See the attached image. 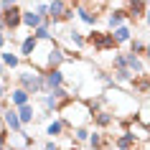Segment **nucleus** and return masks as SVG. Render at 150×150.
Here are the masks:
<instances>
[{"label": "nucleus", "instance_id": "nucleus-1", "mask_svg": "<svg viewBox=\"0 0 150 150\" xmlns=\"http://www.w3.org/2000/svg\"><path fill=\"white\" fill-rule=\"evenodd\" d=\"M59 115H61L64 125L69 127L71 132L76 130V127H92V122H94V115H92V107H89V102H84V99H69V102H64L61 107H59Z\"/></svg>", "mask_w": 150, "mask_h": 150}, {"label": "nucleus", "instance_id": "nucleus-2", "mask_svg": "<svg viewBox=\"0 0 150 150\" xmlns=\"http://www.w3.org/2000/svg\"><path fill=\"white\" fill-rule=\"evenodd\" d=\"M102 97H104V102L112 107V112L117 115V120H132V117H137V112H140L135 97L127 94V92H122L120 87H107L102 92Z\"/></svg>", "mask_w": 150, "mask_h": 150}, {"label": "nucleus", "instance_id": "nucleus-3", "mask_svg": "<svg viewBox=\"0 0 150 150\" xmlns=\"http://www.w3.org/2000/svg\"><path fill=\"white\" fill-rule=\"evenodd\" d=\"M16 81H18L16 87H23L28 94H46V92H48L43 74H41L38 69H33L28 61L21 64V66L16 69Z\"/></svg>", "mask_w": 150, "mask_h": 150}, {"label": "nucleus", "instance_id": "nucleus-4", "mask_svg": "<svg viewBox=\"0 0 150 150\" xmlns=\"http://www.w3.org/2000/svg\"><path fill=\"white\" fill-rule=\"evenodd\" d=\"M87 43L94 48L97 54L117 51V41H115V33L112 31H92V33H87Z\"/></svg>", "mask_w": 150, "mask_h": 150}, {"label": "nucleus", "instance_id": "nucleus-5", "mask_svg": "<svg viewBox=\"0 0 150 150\" xmlns=\"http://www.w3.org/2000/svg\"><path fill=\"white\" fill-rule=\"evenodd\" d=\"M3 28L8 33H16L21 25H23V8L21 5H10V8H3Z\"/></svg>", "mask_w": 150, "mask_h": 150}, {"label": "nucleus", "instance_id": "nucleus-6", "mask_svg": "<svg viewBox=\"0 0 150 150\" xmlns=\"http://www.w3.org/2000/svg\"><path fill=\"white\" fill-rule=\"evenodd\" d=\"M125 16L130 23H137V21H145V13H148V3H142V0H125Z\"/></svg>", "mask_w": 150, "mask_h": 150}, {"label": "nucleus", "instance_id": "nucleus-7", "mask_svg": "<svg viewBox=\"0 0 150 150\" xmlns=\"http://www.w3.org/2000/svg\"><path fill=\"white\" fill-rule=\"evenodd\" d=\"M69 10H71V5L66 0H51L48 3V21L51 23H66Z\"/></svg>", "mask_w": 150, "mask_h": 150}, {"label": "nucleus", "instance_id": "nucleus-8", "mask_svg": "<svg viewBox=\"0 0 150 150\" xmlns=\"http://www.w3.org/2000/svg\"><path fill=\"white\" fill-rule=\"evenodd\" d=\"M3 122H5V127H8V132H13V135L25 132V127H23V122H21V117H18L16 107H8V110L3 112Z\"/></svg>", "mask_w": 150, "mask_h": 150}, {"label": "nucleus", "instance_id": "nucleus-9", "mask_svg": "<svg viewBox=\"0 0 150 150\" xmlns=\"http://www.w3.org/2000/svg\"><path fill=\"white\" fill-rule=\"evenodd\" d=\"M110 145H115V140L110 137L107 130H94L92 137H89V148H92V150H107Z\"/></svg>", "mask_w": 150, "mask_h": 150}, {"label": "nucleus", "instance_id": "nucleus-10", "mask_svg": "<svg viewBox=\"0 0 150 150\" xmlns=\"http://www.w3.org/2000/svg\"><path fill=\"white\" fill-rule=\"evenodd\" d=\"M43 79H46V89H48V92H54V89H59V87H66V76H64L61 69L46 71V74H43Z\"/></svg>", "mask_w": 150, "mask_h": 150}, {"label": "nucleus", "instance_id": "nucleus-11", "mask_svg": "<svg viewBox=\"0 0 150 150\" xmlns=\"http://www.w3.org/2000/svg\"><path fill=\"white\" fill-rule=\"evenodd\" d=\"M137 145H142V142L137 140V135H132L130 130H125L122 135L115 137V148L117 150H132V148H137Z\"/></svg>", "mask_w": 150, "mask_h": 150}, {"label": "nucleus", "instance_id": "nucleus-12", "mask_svg": "<svg viewBox=\"0 0 150 150\" xmlns=\"http://www.w3.org/2000/svg\"><path fill=\"white\" fill-rule=\"evenodd\" d=\"M8 102H10V107H23V104H31V94L25 92L23 87H13L10 89V94H8Z\"/></svg>", "mask_w": 150, "mask_h": 150}, {"label": "nucleus", "instance_id": "nucleus-13", "mask_svg": "<svg viewBox=\"0 0 150 150\" xmlns=\"http://www.w3.org/2000/svg\"><path fill=\"white\" fill-rule=\"evenodd\" d=\"M130 89H132L135 94H145V97H150V71L140 74V76H135L132 84H130Z\"/></svg>", "mask_w": 150, "mask_h": 150}, {"label": "nucleus", "instance_id": "nucleus-14", "mask_svg": "<svg viewBox=\"0 0 150 150\" xmlns=\"http://www.w3.org/2000/svg\"><path fill=\"white\" fill-rule=\"evenodd\" d=\"M66 132H69V127L64 125V120H61V117H59V120H51V122L46 125V135L51 137V140H56V137H64Z\"/></svg>", "mask_w": 150, "mask_h": 150}, {"label": "nucleus", "instance_id": "nucleus-15", "mask_svg": "<svg viewBox=\"0 0 150 150\" xmlns=\"http://www.w3.org/2000/svg\"><path fill=\"white\" fill-rule=\"evenodd\" d=\"M125 66L132 71L135 76H140V74L148 71V69H145V64H142V59H140V56H135V54H130V51L125 54Z\"/></svg>", "mask_w": 150, "mask_h": 150}, {"label": "nucleus", "instance_id": "nucleus-16", "mask_svg": "<svg viewBox=\"0 0 150 150\" xmlns=\"http://www.w3.org/2000/svg\"><path fill=\"white\" fill-rule=\"evenodd\" d=\"M81 5H84V8H87L94 18H99L102 13H107V8H110V0H84Z\"/></svg>", "mask_w": 150, "mask_h": 150}, {"label": "nucleus", "instance_id": "nucleus-17", "mask_svg": "<svg viewBox=\"0 0 150 150\" xmlns=\"http://www.w3.org/2000/svg\"><path fill=\"white\" fill-rule=\"evenodd\" d=\"M36 46H38V38H36L33 33H28V36H25L23 41H21V56H23L25 61H28V59L33 56V51H36Z\"/></svg>", "mask_w": 150, "mask_h": 150}, {"label": "nucleus", "instance_id": "nucleus-18", "mask_svg": "<svg viewBox=\"0 0 150 150\" xmlns=\"http://www.w3.org/2000/svg\"><path fill=\"white\" fill-rule=\"evenodd\" d=\"M41 23H43V18H41L36 10H23V25L28 28V33H33Z\"/></svg>", "mask_w": 150, "mask_h": 150}, {"label": "nucleus", "instance_id": "nucleus-19", "mask_svg": "<svg viewBox=\"0 0 150 150\" xmlns=\"http://www.w3.org/2000/svg\"><path fill=\"white\" fill-rule=\"evenodd\" d=\"M125 10L122 8H115V10H110V16H107V25H110L112 31H117L120 25H125Z\"/></svg>", "mask_w": 150, "mask_h": 150}, {"label": "nucleus", "instance_id": "nucleus-20", "mask_svg": "<svg viewBox=\"0 0 150 150\" xmlns=\"http://www.w3.org/2000/svg\"><path fill=\"white\" fill-rule=\"evenodd\" d=\"M18 117H21V122H23V127H25V125H31L33 120L38 117V112H36L33 104H23V107H18Z\"/></svg>", "mask_w": 150, "mask_h": 150}, {"label": "nucleus", "instance_id": "nucleus-21", "mask_svg": "<svg viewBox=\"0 0 150 150\" xmlns=\"http://www.w3.org/2000/svg\"><path fill=\"white\" fill-rule=\"evenodd\" d=\"M66 38H69L71 46H76V48H84V46H87V36H81L76 28H69V31H66Z\"/></svg>", "mask_w": 150, "mask_h": 150}, {"label": "nucleus", "instance_id": "nucleus-22", "mask_svg": "<svg viewBox=\"0 0 150 150\" xmlns=\"http://www.w3.org/2000/svg\"><path fill=\"white\" fill-rule=\"evenodd\" d=\"M0 61L5 64L8 69H18L21 66V56L13 54V51H0Z\"/></svg>", "mask_w": 150, "mask_h": 150}, {"label": "nucleus", "instance_id": "nucleus-23", "mask_svg": "<svg viewBox=\"0 0 150 150\" xmlns=\"http://www.w3.org/2000/svg\"><path fill=\"white\" fill-rule=\"evenodd\" d=\"M112 33H115L117 46H120V43H130V41H132V28H130V25H120L117 31H112Z\"/></svg>", "mask_w": 150, "mask_h": 150}, {"label": "nucleus", "instance_id": "nucleus-24", "mask_svg": "<svg viewBox=\"0 0 150 150\" xmlns=\"http://www.w3.org/2000/svg\"><path fill=\"white\" fill-rule=\"evenodd\" d=\"M74 142H89V137H92V130H89V127H76V130H74Z\"/></svg>", "mask_w": 150, "mask_h": 150}, {"label": "nucleus", "instance_id": "nucleus-25", "mask_svg": "<svg viewBox=\"0 0 150 150\" xmlns=\"http://www.w3.org/2000/svg\"><path fill=\"white\" fill-rule=\"evenodd\" d=\"M74 10H76V16H79V21H84V23H87V25H92V28H94L97 18L92 16V13H89V10L84 8V5H79V8H74Z\"/></svg>", "mask_w": 150, "mask_h": 150}, {"label": "nucleus", "instance_id": "nucleus-26", "mask_svg": "<svg viewBox=\"0 0 150 150\" xmlns=\"http://www.w3.org/2000/svg\"><path fill=\"white\" fill-rule=\"evenodd\" d=\"M137 120H140L145 127H150V97L145 99V104L140 107V112H137Z\"/></svg>", "mask_w": 150, "mask_h": 150}, {"label": "nucleus", "instance_id": "nucleus-27", "mask_svg": "<svg viewBox=\"0 0 150 150\" xmlns=\"http://www.w3.org/2000/svg\"><path fill=\"white\" fill-rule=\"evenodd\" d=\"M145 51H148V43H142V41H137V38L130 41V54H135V56H145Z\"/></svg>", "mask_w": 150, "mask_h": 150}, {"label": "nucleus", "instance_id": "nucleus-28", "mask_svg": "<svg viewBox=\"0 0 150 150\" xmlns=\"http://www.w3.org/2000/svg\"><path fill=\"white\" fill-rule=\"evenodd\" d=\"M33 10H36V13H38V16L43 18V21H46V18H48V3H38V5H36V8H33Z\"/></svg>", "mask_w": 150, "mask_h": 150}, {"label": "nucleus", "instance_id": "nucleus-29", "mask_svg": "<svg viewBox=\"0 0 150 150\" xmlns=\"http://www.w3.org/2000/svg\"><path fill=\"white\" fill-rule=\"evenodd\" d=\"M8 130H5V132H0V150H8Z\"/></svg>", "mask_w": 150, "mask_h": 150}, {"label": "nucleus", "instance_id": "nucleus-30", "mask_svg": "<svg viewBox=\"0 0 150 150\" xmlns=\"http://www.w3.org/2000/svg\"><path fill=\"white\" fill-rule=\"evenodd\" d=\"M5 43H8V33L5 28H0V51H5Z\"/></svg>", "mask_w": 150, "mask_h": 150}, {"label": "nucleus", "instance_id": "nucleus-31", "mask_svg": "<svg viewBox=\"0 0 150 150\" xmlns=\"http://www.w3.org/2000/svg\"><path fill=\"white\" fill-rule=\"evenodd\" d=\"M43 150H61L59 145H56V140H48L46 145H43Z\"/></svg>", "mask_w": 150, "mask_h": 150}, {"label": "nucleus", "instance_id": "nucleus-32", "mask_svg": "<svg viewBox=\"0 0 150 150\" xmlns=\"http://www.w3.org/2000/svg\"><path fill=\"white\" fill-rule=\"evenodd\" d=\"M3 8H10V5H18V0H0Z\"/></svg>", "mask_w": 150, "mask_h": 150}, {"label": "nucleus", "instance_id": "nucleus-33", "mask_svg": "<svg viewBox=\"0 0 150 150\" xmlns=\"http://www.w3.org/2000/svg\"><path fill=\"white\" fill-rule=\"evenodd\" d=\"M5 69H8V66H5V64L0 61V79H5V76H8V74H5Z\"/></svg>", "mask_w": 150, "mask_h": 150}, {"label": "nucleus", "instance_id": "nucleus-34", "mask_svg": "<svg viewBox=\"0 0 150 150\" xmlns=\"http://www.w3.org/2000/svg\"><path fill=\"white\" fill-rule=\"evenodd\" d=\"M81 3H84V0H69V5H71V8H79Z\"/></svg>", "mask_w": 150, "mask_h": 150}, {"label": "nucleus", "instance_id": "nucleus-35", "mask_svg": "<svg viewBox=\"0 0 150 150\" xmlns=\"http://www.w3.org/2000/svg\"><path fill=\"white\" fill-rule=\"evenodd\" d=\"M66 150H84V148H81L79 142H74V145H71V148H66Z\"/></svg>", "mask_w": 150, "mask_h": 150}, {"label": "nucleus", "instance_id": "nucleus-36", "mask_svg": "<svg viewBox=\"0 0 150 150\" xmlns=\"http://www.w3.org/2000/svg\"><path fill=\"white\" fill-rule=\"evenodd\" d=\"M145 25L150 28V8H148V13H145Z\"/></svg>", "mask_w": 150, "mask_h": 150}, {"label": "nucleus", "instance_id": "nucleus-37", "mask_svg": "<svg viewBox=\"0 0 150 150\" xmlns=\"http://www.w3.org/2000/svg\"><path fill=\"white\" fill-rule=\"evenodd\" d=\"M3 13H5V10H3V5H0V28H3Z\"/></svg>", "mask_w": 150, "mask_h": 150}, {"label": "nucleus", "instance_id": "nucleus-38", "mask_svg": "<svg viewBox=\"0 0 150 150\" xmlns=\"http://www.w3.org/2000/svg\"><path fill=\"white\" fill-rule=\"evenodd\" d=\"M145 59H150V43H148V51H145Z\"/></svg>", "mask_w": 150, "mask_h": 150}, {"label": "nucleus", "instance_id": "nucleus-39", "mask_svg": "<svg viewBox=\"0 0 150 150\" xmlns=\"http://www.w3.org/2000/svg\"><path fill=\"white\" fill-rule=\"evenodd\" d=\"M132 150H142V145H137V148H132Z\"/></svg>", "mask_w": 150, "mask_h": 150}, {"label": "nucleus", "instance_id": "nucleus-40", "mask_svg": "<svg viewBox=\"0 0 150 150\" xmlns=\"http://www.w3.org/2000/svg\"><path fill=\"white\" fill-rule=\"evenodd\" d=\"M142 3H150V0H142Z\"/></svg>", "mask_w": 150, "mask_h": 150}, {"label": "nucleus", "instance_id": "nucleus-41", "mask_svg": "<svg viewBox=\"0 0 150 150\" xmlns=\"http://www.w3.org/2000/svg\"><path fill=\"white\" fill-rule=\"evenodd\" d=\"M66 3H69V0H66Z\"/></svg>", "mask_w": 150, "mask_h": 150}]
</instances>
